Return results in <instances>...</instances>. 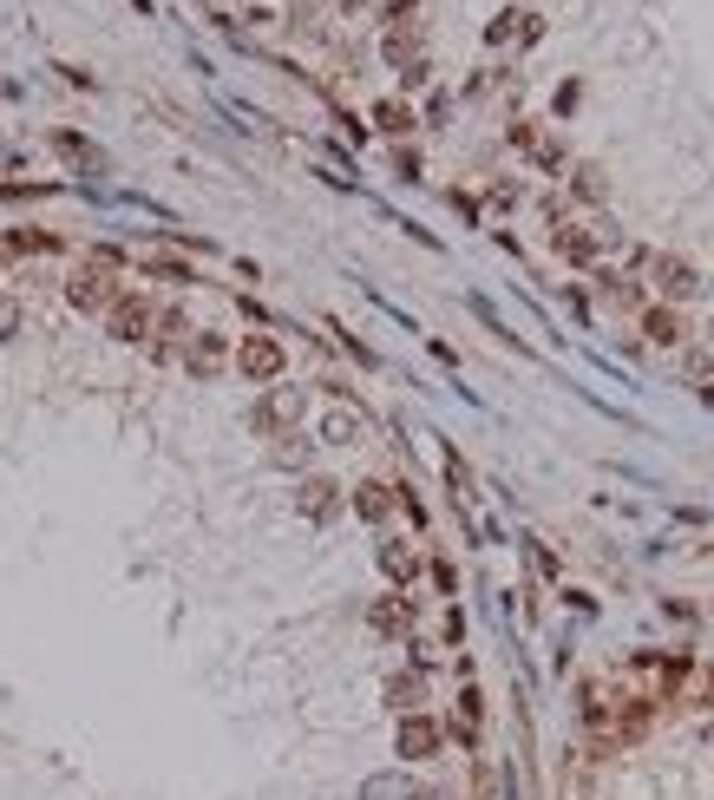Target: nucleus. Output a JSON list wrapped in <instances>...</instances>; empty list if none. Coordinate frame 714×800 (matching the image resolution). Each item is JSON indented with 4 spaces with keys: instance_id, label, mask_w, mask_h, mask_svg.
<instances>
[{
    "instance_id": "39",
    "label": "nucleus",
    "mask_w": 714,
    "mask_h": 800,
    "mask_svg": "<svg viewBox=\"0 0 714 800\" xmlns=\"http://www.w3.org/2000/svg\"><path fill=\"white\" fill-rule=\"evenodd\" d=\"M485 204H492V210H512V204H518V184H512V177H499V184L485 190Z\"/></svg>"
},
{
    "instance_id": "32",
    "label": "nucleus",
    "mask_w": 714,
    "mask_h": 800,
    "mask_svg": "<svg viewBox=\"0 0 714 800\" xmlns=\"http://www.w3.org/2000/svg\"><path fill=\"white\" fill-rule=\"evenodd\" d=\"M361 800H413V781H394V775H381V781H367Z\"/></svg>"
},
{
    "instance_id": "40",
    "label": "nucleus",
    "mask_w": 714,
    "mask_h": 800,
    "mask_svg": "<svg viewBox=\"0 0 714 800\" xmlns=\"http://www.w3.org/2000/svg\"><path fill=\"white\" fill-rule=\"evenodd\" d=\"M413 13H420V0H387V7H381V20H387V26H407Z\"/></svg>"
},
{
    "instance_id": "43",
    "label": "nucleus",
    "mask_w": 714,
    "mask_h": 800,
    "mask_svg": "<svg viewBox=\"0 0 714 800\" xmlns=\"http://www.w3.org/2000/svg\"><path fill=\"white\" fill-rule=\"evenodd\" d=\"M695 709H714V663L702 670V683H695Z\"/></svg>"
},
{
    "instance_id": "14",
    "label": "nucleus",
    "mask_w": 714,
    "mask_h": 800,
    "mask_svg": "<svg viewBox=\"0 0 714 800\" xmlns=\"http://www.w3.org/2000/svg\"><path fill=\"white\" fill-rule=\"evenodd\" d=\"M381 696H387V709H394V716H413V709H426V703H433V676H426V670H413V663H407V670H387Z\"/></svg>"
},
{
    "instance_id": "42",
    "label": "nucleus",
    "mask_w": 714,
    "mask_h": 800,
    "mask_svg": "<svg viewBox=\"0 0 714 800\" xmlns=\"http://www.w3.org/2000/svg\"><path fill=\"white\" fill-rule=\"evenodd\" d=\"M577 98H584V85H577V79H571V85H558V112H564V118L577 112Z\"/></svg>"
},
{
    "instance_id": "11",
    "label": "nucleus",
    "mask_w": 714,
    "mask_h": 800,
    "mask_svg": "<svg viewBox=\"0 0 714 800\" xmlns=\"http://www.w3.org/2000/svg\"><path fill=\"white\" fill-rule=\"evenodd\" d=\"M636 335H643L649 348H689V335H695V328H689V315H682V309L649 302V309L636 315Z\"/></svg>"
},
{
    "instance_id": "46",
    "label": "nucleus",
    "mask_w": 714,
    "mask_h": 800,
    "mask_svg": "<svg viewBox=\"0 0 714 800\" xmlns=\"http://www.w3.org/2000/svg\"><path fill=\"white\" fill-rule=\"evenodd\" d=\"M695 394H702V407H714V381H702V387H695Z\"/></svg>"
},
{
    "instance_id": "37",
    "label": "nucleus",
    "mask_w": 714,
    "mask_h": 800,
    "mask_svg": "<svg viewBox=\"0 0 714 800\" xmlns=\"http://www.w3.org/2000/svg\"><path fill=\"white\" fill-rule=\"evenodd\" d=\"M538 39H545V20L531 7H518V46H538Z\"/></svg>"
},
{
    "instance_id": "33",
    "label": "nucleus",
    "mask_w": 714,
    "mask_h": 800,
    "mask_svg": "<svg viewBox=\"0 0 714 800\" xmlns=\"http://www.w3.org/2000/svg\"><path fill=\"white\" fill-rule=\"evenodd\" d=\"M525 558H531V571H538V578H558V571H564V565H558V552H551V545H538V538H525Z\"/></svg>"
},
{
    "instance_id": "3",
    "label": "nucleus",
    "mask_w": 714,
    "mask_h": 800,
    "mask_svg": "<svg viewBox=\"0 0 714 800\" xmlns=\"http://www.w3.org/2000/svg\"><path fill=\"white\" fill-rule=\"evenodd\" d=\"M394 755H400L407 768H426V762H440V755H446V722H440L433 709H413V716H400V722H394Z\"/></svg>"
},
{
    "instance_id": "44",
    "label": "nucleus",
    "mask_w": 714,
    "mask_h": 800,
    "mask_svg": "<svg viewBox=\"0 0 714 800\" xmlns=\"http://www.w3.org/2000/svg\"><path fill=\"white\" fill-rule=\"evenodd\" d=\"M512 144H538V125L531 118H512Z\"/></svg>"
},
{
    "instance_id": "17",
    "label": "nucleus",
    "mask_w": 714,
    "mask_h": 800,
    "mask_svg": "<svg viewBox=\"0 0 714 800\" xmlns=\"http://www.w3.org/2000/svg\"><path fill=\"white\" fill-rule=\"evenodd\" d=\"M551 256H558V263H571V269H597V263H604L584 223H558V230H551Z\"/></svg>"
},
{
    "instance_id": "48",
    "label": "nucleus",
    "mask_w": 714,
    "mask_h": 800,
    "mask_svg": "<svg viewBox=\"0 0 714 800\" xmlns=\"http://www.w3.org/2000/svg\"><path fill=\"white\" fill-rule=\"evenodd\" d=\"M709 355H714V322H709Z\"/></svg>"
},
{
    "instance_id": "22",
    "label": "nucleus",
    "mask_w": 714,
    "mask_h": 800,
    "mask_svg": "<svg viewBox=\"0 0 714 800\" xmlns=\"http://www.w3.org/2000/svg\"><path fill=\"white\" fill-rule=\"evenodd\" d=\"M52 151L72 158V164H85V171H105V151L92 138H79V131H52Z\"/></svg>"
},
{
    "instance_id": "19",
    "label": "nucleus",
    "mask_w": 714,
    "mask_h": 800,
    "mask_svg": "<svg viewBox=\"0 0 714 800\" xmlns=\"http://www.w3.org/2000/svg\"><path fill=\"white\" fill-rule=\"evenodd\" d=\"M374 131H381L387 144H407V138L420 131V118H413L407 98H381V105H374Z\"/></svg>"
},
{
    "instance_id": "31",
    "label": "nucleus",
    "mask_w": 714,
    "mask_h": 800,
    "mask_svg": "<svg viewBox=\"0 0 714 800\" xmlns=\"http://www.w3.org/2000/svg\"><path fill=\"white\" fill-rule=\"evenodd\" d=\"M538 217H545V230L571 223V197H564V190H545V197H538Z\"/></svg>"
},
{
    "instance_id": "2",
    "label": "nucleus",
    "mask_w": 714,
    "mask_h": 800,
    "mask_svg": "<svg viewBox=\"0 0 714 800\" xmlns=\"http://www.w3.org/2000/svg\"><path fill=\"white\" fill-rule=\"evenodd\" d=\"M302 414H308V387H295V381H269V387L256 394V407H249V433H256V440H276V433L302 427Z\"/></svg>"
},
{
    "instance_id": "13",
    "label": "nucleus",
    "mask_w": 714,
    "mask_h": 800,
    "mask_svg": "<svg viewBox=\"0 0 714 800\" xmlns=\"http://www.w3.org/2000/svg\"><path fill=\"white\" fill-rule=\"evenodd\" d=\"M348 512L367 519V525H387L400 512V486L394 479H361V486H348Z\"/></svg>"
},
{
    "instance_id": "30",
    "label": "nucleus",
    "mask_w": 714,
    "mask_h": 800,
    "mask_svg": "<svg viewBox=\"0 0 714 800\" xmlns=\"http://www.w3.org/2000/svg\"><path fill=\"white\" fill-rule=\"evenodd\" d=\"M387 164H394V177H400V184H420V151H413V144H394V151H387Z\"/></svg>"
},
{
    "instance_id": "29",
    "label": "nucleus",
    "mask_w": 714,
    "mask_h": 800,
    "mask_svg": "<svg viewBox=\"0 0 714 800\" xmlns=\"http://www.w3.org/2000/svg\"><path fill=\"white\" fill-rule=\"evenodd\" d=\"M682 381H695V387L714 381V355L709 348H682Z\"/></svg>"
},
{
    "instance_id": "45",
    "label": "nucleus",
    "mask_w": 714,
    "mask_h": 800,
    "mask_svg": "<svg viewBox=\"0 0 714 800\" xmlns=\"http://www.w3.org/2000/svg\"><path fill=\"white\" fill-rule=\"evenodd\" d=\"M459 637H466V611L453 604V611H446V644H459Z\"/></svg>"
},
{
    "instance_id": "21",
    "label": "nucleus",
    "mask_w": 714,
    "mask_h": 800,
    "mask_svg": "<svg viewBox=\"0 0 714 800\" xmlns=\"http://www.w3.org/2000/svg\"><path fill=\"white\" fill-rule=\"evenodd\" d=\"M440 466H446V486H453V506H472V499H479V479H472V466L459 460V447H446V453H440Z\"/></svg>"
},
{
    "instance_id": "35",
    "label": "nucleus",
    "mask_w": 714,
    "mask_h": 800,
    "mask_svg": "<svg viewBox=\"0 0 714 800\" xmlns=\"http://www.w3.org/2000/svg\"><path fill=\"white\" fill-rule=\"evenodd\" d=\"M505 39H518V7H505V13L485 26V46H505Z\"/></svg>"
},
{
    "instance_id": "9",
    "label": "nucleus",
    "mask_w": 714,
    "mask_h": 800,
    "mask_svg": "<svg viewBox=\"0 0 714 800\" xmlns=\"http://www.w3.org/2000/svg\"><path fill=\"white\" fill-rule=\"evenodd\" d=\"M413 624H420V604H413L407 591H387V598H374V604H367V630H374V637H387V644H407V637H413Z\"/></svg>"
},
{
    "instance_id": "34",
    "label": "nucleus",
    "mask_w": 714,
    "mask_h": 800,
    "mask_svg": "<svg viewBox=\"0 0 714 800\" xmlns=\"http://www.w3.org/2000/svg\"><path fill=\"white\" fill-rule=\"evenodd\" d=\"M289 26H295L302 39H315V33H321V20H315V0H295V7H289Z\"/></svg>"
},
{
    "instance_id": "23",
    "label": "nucleus",
    "mask_w": 714,
    "mask_h": 800,
    "mask_svg": "<svg viewBox=\"0 0 714 800\" xmlns=\"http://www.w3.org/2000/svg\"><path fill=\"white\" fill-rule=\"evenodd\" d=\"M584 230H590L597 256H617V250H623V223H617L610 210H590V217H584Z\"/></svg>"
},
{
    "instance_id": "8",
    "label": "nucleus",
    "mask_w": 714,
    "mask_h": 800,
    "mask_svg": "<svg viewBox=\"0 0 714 800\" xmlns=\"http://www.w3.org/2000/svg\"><path fill=\"white\" fill-rule=\"evenodd\" d=\"M177 361H184V374H190V381H216V374L230 368V335H216V328H197V335L177 348Z\"/></svg>"
},
{
    "instance_id": "12",
    "label": "nucleus",
    "mask_w": 714,
    "mask_h": 800,
    "mask_svg": "<svg viewBox=\"0 0 714 800\" xmlns=\"http://www.w3.org/2000/svg\"><path fill=\"white\" fill-rule=\"evenodd\" d=\"M374 565H381V578H387L394 591H407V584L426 571V552H420L413 538H381V545H374Z\"/></svg>"
},
{
    "instance_id": "5",
    "label": "nucleus",
    "mask_w": 714,
    "mask_h": 800,
    "mask_svg": "<svg viewBox=\"0 0 714 800\" xmlns=\"http://www.w3.org/2000/svg\"><path fill=\"white\" fill-rule=\"evenodd\" d=\"M590 302H604L610 315H643V309H649V289H643V276L597 263V269H590Z\"/></svg>"
},
{
    "instance_id": "28",
    "label": "nucleus",
    "mask_w": 714,
    "mask_h": 800,
    "mask_svg": "<svg viewBox=\"0 0 714 800\" xmlns=\"http://www.w3.org/2000/svg\"><path fill=\"white\" fill-rule=\"evenodd\" d=\"M85 263H92V269H105V276H118V269H131V256H125L118 243H92V250H85Z\"/></svg>"
},
{
    "instance_id": "16",
    "label": "nucleus",
    "mask_w": 714,
    "mask_h": 800,
    "mask_svg": "<svg viewBox=\"0 0 714 800\" xmlns=\"http://www.w3.org/2000/svg\"><path fill=\"white\" fill-rule=\"evenodd\" d=\"M367 440V407L361 401H335L321 414V447H361Z\"/></svg>"
},
{
    "instance_id": "1",
    "label": "nucleus",
    "mask_w": 714,
    "mask_h": 800,
    "mask_svg": "<svg viewBox=\"0 0 714 800\" xmlns=\"http://www.w3.org/2000/svg\"><path fill=\"white\" fill-rule=\"evenodd\" d=\"M643 289H649V302H669V309H682V302L709 295V276H702V269H695L689 256H676V250H649Z\"/></svg>"
},
{
    "instance_id": "25",
    "label": "nucleus",
    "mask_w": 714,
    "mask_h": 800,
    "mask_svg": "<svg viewBox=\"0 0 714 800\" xmlns=\"http://www.w3.org/2000/svg\"><path fill=\"white\" fill-rule=\"evenodd\" d=\"M0 250H7V256H46V250H59V236H52V230H13Z\"/></svg>"
},
{
    "instance_id": "10",
    "label": "nucleus",
    "mask_w": 714,
    "mask_h": 800,
    "mask_svg": "<svg viewBox=\"0 0 714 800\" xmlns=\"http://www.w3.org/2000/svg\"><path fill=\"white\" fill-rule=\"evenodd\" d=\"M112 295H118V276H105V269H92V263H79V269L66 276V302H72L79 315H105Z\"/></svg>"
},
{
    "instance_id": "4",
    "label": "nucleus",
    "mask_w": 714,
    "mask_h": 800,
    "mask_svg": "<svg viewBox=\"0 0 714 800\" xmlns=\"http://www.w3.org/2000/svg\"><path fill=\"white\" fill-rule=\"evenodd\" d=\"M230 361H236V374H243L249 387H269V381L289 374V348H282L276 335H243V341L230 348Z\"/></svg>"
},
{
    "instance_id": "38",
    "label": "nucleus",
    "mask_w": 714,
    "mask_h": 800,
    "mask_svg": "<svg viewBox=\"0 0 714 800\" xmlns=\"http://www.w3.org/2000/svg\"><path fill=\"white\" fill-rule=\"evenodd\" d=\"M400 85H407V92L433 85V59H413V66H400Z\"/></svg>"
},
{
    "instance_id": "7",
    "label": "nucleus",
    "mask_w": 714,
    "mask_h": 800,
    "mask_svg": "<svg viewBox=\"0 0 714 800\" xmlns=\"http://www.w3.org/2000/svg\"><path fill=\"white\" fill-rule=\"evenodd\" d=\"M295 512H302L308 525H335V519L348 512L341 479H328V473H302V479H295Z\"/></svg>"
},
{
    "instance_id": "26",
    "label": "nucleus",
    "mask_w": 714,
    "mask_h": 800,
    "mask_svg": "<svg viewBox=\"0 0 714 800\" xmlns=\"http://www.w3.org/2000/svg\"><path fill=\"white\" fill-rule=\"evenodd\" d=\"M531 158H538V171H551V177H558V171H571V144H564V138H538V144H531Z\"/></svg>"
},
{
    "instance_id": "24",
    "label": "nucleus",
    "mask_w": 714,
    "mask_h": 800,
    "mask_svg": "<svg viewBox=\"0 0 714 800\" xmlns=\"http://www.w3.org/2000/svg\"><path fill=\"white\" fill-rule=\"evenodd\" d=\"M144 276H151V282H184V289L197 282V269H190L184 256H164V250H157V256H144Z\"/></svg>"
},
{
    "instance_id": "15",
    "label": "nucleus",
    "mask_w": 714,
    "mask_h": 800,
    "mask_svg": "<svg viewBox=\"0 0 714 800\" xmlns=\"http://www.w3.org/2000/svg\"><path fill=\"white\" fill-rule=\"evenodd\" d=\"M564 197L584 204V210H604V204H610V171H604L597 158H577L571 177H564Z\"/></svg>"
},
{
    "instance_id": "41",
    "label": "nucleus",
    "mask_w": 714,
    "mask_h": 800,
    "mask_svg": "<svg viewBox=\"0 0 714 800\" xmlns=\"http://www.w3.org/2000/svg\"><path fill=\"white\" fill-rule=\"evenodd\" d=\"M564 302H571V315H577V322H590V289H577V282H571V289H564Z\"/></svg>"
},
{
    "instance_id": "18",
    "label": "nucleus",
    "mask_w": 714,
    "mask_h": 800,
    "mask_svg": "<svg viewBox=\"0 0 714 800\" xmlns=\"http://www.w3.org/2000/svg\"><path fill=\"white\" fill-rule=\"evenodd\" d=\"M381 59L400 72V66H413V59H426V33H420V20H407V26H387L381 33Z\"/></svg>"
},
{
    "instance_id": "27",
    "label": "nucleus",
    "mask_w": 714,
    "mask_h": 800,
    "mask_svg": "<svg viewBox=\"0 0 714 800\" xmlns=\"http://www.w3.org/2000/svg\"><path fill=\"white\" fill-rule=\"evenodd\" d=\"M426 578H433V591H440V598H459V565H453L446 552H433V558H426Z\"/></svg>"
},
{
    "instance_id": "36",
    "label": "nucleus",
    "mask_w": 714,
    "mask_h": 800,
    "mask_svg": "<svg viewBox=\"0 0 714 800\" xmlns=\"http://www.w3.org/2000/svg\"><path fill=\"white\" fill-rule=\"evenodd\" d=\"M20 322H26V309L0 289V341H13V335H20Z\"/></svg>"
},
{
    "instance_id": "20",
    "label": "nucleus",
    "mask_w": 714,
    "mask_h": 800,
    "mask_svg": "<svg viewBox=\"0 0 714 800\" xmlns=\"http://www.w3.org/2000/svg\"><path fill=\"white\" fill-rule=\"evenodd\" d=\"M308 460H315V440L302 427H289V433L269 440V466H282V473H308Z\"/></svg>"
},
{
    "instance_id": "6",
    "label": "nucleus",
    "mask_w": 714,
    "mask_h": 800,
    "mask_svg": "<svg viewBox=\"0 0 714 800\" xmlns=\"http://www.w3.org/2000/svg\"><path fill=\"white\" fill-rule=\"evenodd\" d=\"M151 322H157V302H151V295H138V289H118V295H112V309H105V335H112V341H125V348L151 341Z\"/></svg>"
},
{
    "instance_id": "47",
    "label": "nucleus",
    "mask_w": 714,
    "mask_h": 800,
    "mask_svg": "<svg viewBox=\"0 0 714 800\" xmlns=\"http://www.w3.org/2000/svg\"><path fill=\"white\" fill-rule=\"evenodd\" d=\"M335 7H341V13H361V7H367V0H335Z\"/></svg>"
}]
</instances>
